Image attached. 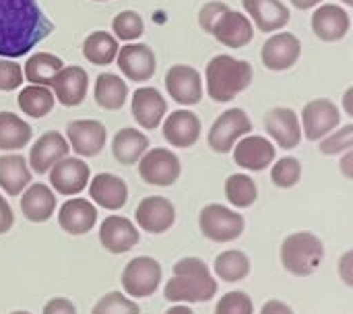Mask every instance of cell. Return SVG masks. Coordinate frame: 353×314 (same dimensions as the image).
Masks as SVG:
<instances>
[{
    "instance_id": "6da1fadb",
    "label": "cell",
    "mask_w": 353,
    "mask_h": 314,
    "mask_svg": "<svg viewBox=\"0 0 353 314\" xmlns=\"http://www.w3.org/2000/svg\"><path fill=\"white\" fill-rule=\"evenodd\" d=\"M54 31L37 0H0V56L19 58Z\"/></svg>"
},
{
    "instance_id": "7a4b0ae2",
    "label": "cell",
    "mask_w": 353,
    "mask_h": 314,
    "mask_svg": "<svg viewBox=\"0 0 353 314\" xmlns=\"http://www.w3.org/2000/svg\"><path fill=\"white\" fill-rule=\"evenodd\" d=\"M217 294V282L205 261L196 257L180 259L174 265V275L163 288V298L168 302H209Z\"/></svg>"
},
{
    "instance_id": "3957f363",
    "label": "cell",
    "mask_w": 353,
    "mask_h": 314,
    "mask_svg": "<svg viewBox=\"0 0 353 314\" xmlns=\"http://www.w3.org/2000/svg\"><path fill=\"white\" fill-rule=\"evenodd\" d=\"M207 93L213 101L225 104L236 99L252 83V66L248 60L230 54H217L207 64Z\"/></svg>"
},
{
    "instance_id": "277c9868",
    "label": "cell",
    "mask_w": 353,
    "mask_h": 314,
    "mask_svg": "<svg viewBox=\"0 0 353 314\" xmlns=\"http://www.w3.org/2000/svg\"><path fill=\"white\" fill-rule=\"evenodd\" d=\"M281 265L296 277H310L325 259V246L312 232H294L281 242Z\"/></svg>"
},
{
    "instance_id": "5b68a950",
    "label": "cell",
    "mask_w": 353,
    "mask_h": 314,
    "mask_svg": "<svg viewBox=\"0 0 353 314\" xmlns=\"http://www.w3.org/2000/svg\"><path fill=\"white\" fill-rule=\"evenodd\" d=\"M199 228L207 240L225 244V242L238 240L244 234L246 222L238 211H232L230 207L219 205V203H211L201 209Z\"/></svg>"
},
{
    "instance_id": "8992f818",
    "label": "cell",
    "mask_w": 353,
    "mask_h": 314,
    "mask_svg": "<svg viewBox=\"0 0 353 314\" xmlns=\"http://www.w3.org/2000/svg\"><path fill=\"white\" fill-rule=\"evenodd\" d=\"M161 279L163 269L155 259L137 257L122 271V290L128 298H149L157 292Z\"/></svg>"
},
{
    "instance_id": "52a82bcc",
    "label": "cell",
    "mask_w": 353,
    "mask_h": 314,
    "mask_svg": "<svg viewBox=\"0 0 353 314\" xmlns=\"http://www.w3.org/2000/svg\"><path fill=\"white\" fill-rule=\"evenodd\" d=\"M248 133H252L248 114L242 108H230L211 124L207 143L215 153H230L234 145Z\"/></svg>"
},
{
    "instance_id": "ba28073f",
    "label": "cell",
    "mask_w": 353,
    "mask_h": 314,
    "mask_svg": "<svg viewBox=\"0 0 353 314\" xmlns=\"http://www.w3.org/2000/svg\"><path fill=\"white\" fill-rule=\"evenodd\" d=\"M182 174L180 157L170 149H147L139 159V176L151 186H172Z\"/></svg>"
},
{
    "instance_id": "9c48e42d",
    "label": "cell",
    "mask_w": 353,
    "mask_h": 314,
    "mask_svg": "<svg viewBox=\"0 0 353 314\" xmlns=\"http://www.w3.org/2000/svg\"><path fill=\"white\" fill-rule=\"evenodd\" d=\"M48 174H50V184L58 195L74 197V195H79V193H83L87 188L91 170L83 159L66 155L64 159L54 164L48 170Z\"/></svg>"
},
{
    "instance_id": "30bf717a",
    "label": "cell",
    "mask_w": 353,
    "mask_h": 314,
    "mask_svg": "<svg viewBox=\"0 0 353 314\" xmlns=\"http://www.w3.org/2000/svg\"><path fill=\"white\" fill-rule=\"evenodd\" d=\"M304 137L308 141H321L333 133L341 122V112L331 99H310L302 110Z\"/></svg>"
},
{
    "instance_id": "8fae6325",
    "label": "cell",
    "mask_w": 353,
    "mask_h": 314,
    "mask_svg": "<svg viewBox=\"0 0 353 314\" xmlns=\"http://www.w3.org/2000/svg\"><path fill=\"white\" fill-rule=\"evenodd\" d=\"M68 147L81 157H95L103 151L108 130L99 120H72L66 124Z\"/></svg>"
},
{
    "instance_id": "7c38bea8",
    "label": "cell",
    "mask_w": 353,
    "mask_h": 314,
    "mask_svg": "<svg viewBox=\"0 0 353 314\" xmlns=\"http://www.w3.org/2000/svg\"><path fill=\"white\" fill-rule=\"evenodd\" d=\"M116 62H118V68L122 70V75L132 83H145L157 70L155 52L147 43L122 46V50H118Z\"/></svg>"
},
{
    "instance_id": "4fadbf2b",
    "label": "cell",
    "mask_w": 353,
    "mask_h": 314,
    "mask_svg": "<svg viewBox=\"0 0 353 314\" xmlns=\"http://www.w3.org/2000/svg\"><path fill=\"white\" fill-rule=\"evenodd\" d=\"M165 89L180 106H196L203 99V79L194 66L176 64L165 72Z\"/></svg>"
},
{
    "instance_id": "5bb4252c",
    "label": "cell",
    "mask_w": 353,
    "mask_h": 314,
    "mask_svg": "<svg viewBox=\"0 0 353 314\" xmlns=\"http://www.w3.org/2000/svg\"><path fill=\"white\" fill-rule=\"evenodd\" d=\"M234 161L250 172H263L267 170L277 155L275 145L261 135H246L234 145Z\"/></svg>"
},
{
    "instance_id": "9a60e30c",
    "label": "cell",
    "mask_w": 353,
    "mask_h": 314,
    "mask_svg": "<svg viewBox=\"0 0 353 314\" xmlns=\"http://www.w3.org/2000/svg\"><path fill=\"white\" fill-rule=\"evenodd\" d=\"M300 56H302V41L294 33H275L263 43L261 50L263 64L275 72L296 66Z\"/></svg>"
},
{
    "instance_id": "2e32d148",
    "label": "cell",
    "mask_w": 353,
    "mask_h": 314,
    "mask_svg": "<svg viewBox=\"0 0 353 314\" xmlns=\"http://www.w3.org/2000/svg\"><path fill=\"white\" fill-rule=\"evenodd\" d=\"M134 219L143 232L163 234L176 224V207L165 197H145L137 205Z\"/></svg>"
},
{
    "instance_id": "e0dca14e",
    "label": "cell",
    "mask_w": 353,
    "mask_h": 314,
    "mask_svg": "<svg viewBox=\"0 0 353 314\" xmlns=\"http://www.w3.org/2000/svg\"><path fill=\"white\" fill-rule=\"evenodd\" d=\"M141 240L137 226L122 215H110L99 226V242L112 255H124Z\"/></svg>"
},
{
    "instance_id": "ac0fdd59",
    "label": "cell",
    "mask_w": 353,
    "mask_h": 314,
    "mask_svg": "<svg viewBox=\"0 0 353 314\" xmlns=\"http://www.w3.org/2000/svg\"><path fill=\"white\" fill-rule=\"evenodd\" d=\"M265 128L281 149H296L302 143L300 118L292 108L277 106L265 114Z\"/></svg>"
},
{
    "instance_id": "d6986e66",
    "label": "cell",
    "mask_w": 353,
    "mask_h": 314,
    "mask_svg": "<svg viewBox=\"0 0 353 314\" xmlns=\"http://www.w3.org/2000/svg\"><path fill=\"white\" fill-rule=\"evenodd\" d=\"M130 112L139 126L145 130H155L168 112V101L155 87H139L132 93Z\"/></svg>"
},
{
    "instance_id": "ffe728a7",
    "label": "cell",
    "mask_w": 353,
    "mask_h": 314,
    "mask_svg": "<svg viewBox=\"0 0 353 314\" xmlns=\"http://www.w3.org/2000/svg\"><path fill=\"white\" fill-rule=\"evenodd\" d=\"M211 35L228 48H244L252 41L254 29L246 14L228 8L213 25Z\"/></svg>"
},
{
    "instance_id": "44dd1931",
    "label": "cell",
    "mask_w": 353,
    "mask_h": 314,
    "mask_svg": "<svg viewBox=\"0 0 353 314\" xmlns=\"http://www.w3.org/2000/svg\"><path fill=\"white\" fill-rule=\"evenodd\" d=\"M54 97L66 108L81 106L87 97L89 89V75L81 66H62L52 81Z\"/></svg>"
},
{
    "instance_id": "7402d4cb",
    "label": "cell",
    "mask_w": 353,
    "mask_h": 314,
    "mask_svg": "<svg viewBox=\"0 0 353 314\" xmlns=\"http://www.w3.org/2000/svg\"><path fill=\"white\" fill-rule=\"evenodd\" d=\"M163 139L176 149H188L201 139V120L190 110H176L163 122Z\"/></svg>"
},
{
    "instance_id": "603a6c76",
    "label": "cell",
    "mask_w": 353,
    "mask_h": 314,
    "mask_svg": "<svg viewBox=\"0 0 353 314\" xmlns=\"http://www.w3.org/2000/svg\"><path fill=\"white\" fill-rule=\"evenodd\" d=\"M350 14L337 4H321L312 14V31L327 43L341 41L350 31Z\"/></svg>"
},
{
    "instance_id": "cb8c5ba5",
    "label": "cell",
    "mask_w": 353,
    "mask_h": 314,
    "mask_svg": "<svg viewBox=\"0 0 353 314\" xmlns=\"http://www.w3.org/2000/svg\"><path fill=\"white\" fill-rule=\"evenodd\" d=\"M68 151V141L60 133L48 130L33 143L29 151V166L35 174H48V170L60 159H64Z\"/></svg>"
},
{
    "instance_id": "d4e9b609",
    "label": "cell",
    "mask_w": 353,
    "mask_h": 314,
    "mask_svg": "<svg viewBox=\"0 0 353 314\" xmlns=\"http://www.w3.org/2000/svg\"><path fill=\"white\" fill-rule=\"evenodd\" d=\"M87 186H89V197L93 199V203L108 211H118L128 203V186L116 174L101 172L93 176V180Z\"/></svg>"
},
{
    "instance_id": "484cf974",
    "label": "cell",
    "mask_w": 353,
    "mask_h": 314,
    "mask_svg": "<svg viewBox=\"0 0 353 314\" xmlns=\"http://www.w3.org/2000/svg\"><path fill=\"white\" fill-rule=\"evenodd\" d=\"M60 228L70 236H83L97 224V209L87 199H68L58 211Z\"/></svg>"
},
{
    "instance_id": "4316f807",
    "label": "cell",
    "mask_w": 353,
    "mask_h": 314,
    "mask_svg": "<svg viewBox=\"0 0 353 314\" xmlns=\"http://www.w3.org/2000/svg\"><path fill=\"white\" fill-rule=\"evenodd\" d=\"M242 4L248 17L263 33L279 31L292 19L290 8L281 0H242Z\"/></svg>"
},
{
    "instance_id": "83f0119b",
    "label": "cell",
    "mask_w": 353,
    "mask_h": 314,
    "mask_svg": "<svg viewBox=\"0 0 353 314\" xmlns=\"http://www.w3.org/2000/svg\"><path fill=\"white\" fill-rule=\"evenodd\" d=\"M21 211L23 217L33 224L48 222L56 211V195L43 182H33L21 193Z\"/></svg>"
},
{
    "instance_id": "f1b7e54d",
    "label": "cell",
    "mask_w": 353,
    "mask_h": 314,
    "mask_svg": "<svg viewBox=\"0 0 353 314\" xmlns=\"http://www.w3.org/2000/svg\"><path fill=\"white\" fill-rule=\"evenodd\" d=\"M31 184V170L23 155H0V188L8 197H19Z\"/></svg>"
},
{
    "instance_id": "f546056e",
    "label": "cell",
    "mask_w": 353,
    "mask_h": 314,
    "mask_svg": "<svg viewBox=\"0 0 353 314\" xmlns=\"http://www.w3.org/2000/svg\"><path fill=\"white\" fill-rule=\"evenodd\" d=\"M147 149H149L147 135L141 133L139 128H130V126L118 130L114 141H112V153H114L116 161L122 166L137 164Z\"/></svg>"
},
{
    "instance_id": "4dcf8cb0",
    "label": "cell",
    "mask_w": 353,
    "mask_h": 314,
    "mask_svg": "<svg viewBox=\"0 0 353 314\" xmlns=\"http://www.w3.org/2000/svg\"><path fill=\"white\" fill-rule=\"evenodd\" d=\"M93 95L99 108L108 112H116V110H122L128 99V85L122 81V77L114 72H101L95 79Z\"/></svg>"
},
{
    "instance_id": "1f68e13d",
    "label": "cell",
    "mask_w": 353,
    "mask_h": 314,
    "mask_svg": "<svg viewBox=\"0 0 353 314\" xmlns=\"http://www.w3.org/2000/svg\"><path fill=\"white\" fill-rule=\"evenodd\" d=\"M33 137V128L12 112H0V151L23 149Z\"/></svg>"
},
{
    "instance_id": "d6a6232c",
    "label": "cell",
    "mask_w": 353,
    "mask_h": 314,
    "mask_svg": "<svg viewBox=\"0 0 353 314\" xmlns=\"http://www.w3.org/2000/svg\"><path fill=\"white\" fill-rule=\"evenodd\" d=\"M118 39L105 31H93L83 41V56L95 66H108L118 56Z\"/></svg>"
},
{
    "instance_id": "836d02e7",
    "label": "cell",
    "mask_w": 353,
    "mask_h": 314,
    "mask_svg": "<svg viewBox=\"0 0 353 314\" xmlns=\"http://www.w3.org/2000/svg\"><path fill=\"white\" fill-rule=\"evenodd\" d=\"M64 66L62 58L50 54V52H37L33 56L27 58L25 62V79L31 85H52L54 77L58 75V70Z\"/></svg>"
},
{
    "instance_id": "e575fe53",
    "label": "cell",
    "mask_w": 353,
    "mask_h": 314,
    "mask_svg": "<svg viewBox=\"0 0 353 314\" xmlns=\"http://www.w3.org/2000/svg\"><path fill=\"white\" fill-rule=\"evenodd\" d=\"M213 271L221 282L236 284L250 275V259L242 251H223L215 257Z\"/></svg>"
},
{
    "instance_id": "d590c367",
    "label": "cell",
    "mask_w": 353,
    "mask_h": 314,
    "mask_svg": "<svg viewBox=\"0 0 353 314\" xmlns=\"http://www.w3.org/2000/svg\"><path fill=\"white\" fill-rule=\"evenodd\" d=\"M17 104L23 110V114H27L31 118H43L54 110L56 97L43 85H27V87L21 89V93L17 97Z\"/></svg>"
},
{
    "instance_id": "8d00e7d4",
    "label": "cell",
    "mask_w": 353,
    "mask_h": 314,
    "mask_svg": "<svg viewBox=\"0 0 353 314\" xmlns=\"http://www.w3.org/2000/svg\"><path fill=\"white\" fill-rule=\"evenodd\" d=\"M225 199L238 209H248L259 199V186L248 174H232L225 180Z\"/></svg>"
},
{
    "instance_id": "74e56055",
    "label": "cell",
    "mask_w": 353,
    "mask_h": 314,
    "mask_svg": "<svg viewBox=\"0 0 353 314\" xmlns=\"http://www.w3.org/2000/svg\"><path fill=\"white\" fill-rule=\"evenodd\" d=\"M271 180L279 188H294L302 180V164L300 159L288 155L275 161L271 168Z\"/></svg>"
},
{
    "instance_id": "f35d334b",
    "label": "cell",
    "mask_w": 353,
    "mask_h": 314,
    "mask_svg": "<svg viewBox=\"0 0 353 314\" xmlns=\"http://www.w3.org/2000/svg\"><path fill=\"white\" fill-rule=\"evenodd\" d=\"M112 29H114L118 39L132 41V39H139L145 33V23H143V17L137 10H122V12H118L114 17Z\"/></svg>"
},
{
    "instance_id": "ab89813d",
    "label": "cell",
    "mask_w": 353,
    "mask_h": 314,
    "mask_svg": "<svg viewBox=\"0 0 353 314\" xmlns=\"http://www.w3.org/2000/svg\"><path fill=\"white\" fill-rule=\"evenodd\" d=\"M91 314H141V308L122 292H108L95 302Z\"/></svg>"
},
{
    "instance_id": "60d3db41",
    "label": "cell",
    "mask_w": 353,
    "mask_h": 314,
    "mask_svg": "<svg viewBox=\"0 0 353 314\" xmlns=\"http://www.w3.org/2000/svg\"><path fill=\"white\" fill-rule=\"evenodd\" d=\"M215 314H254V302L246 292L234 290L217 300Z\"/></svg>"
},
{
    "instance_id": "b9f144b4",
    "label": "cell",
    "mask_w": 353,
    "mask_h": 314,
    "mask_svg": "<svg viewBox=\"0 0 353 314\" xmlns=\"http://www.w3.org/2000/svg\"><path fill=\"white\" fill-rule=\"evenodd\" d=\"M353 145V124L341 126L337 133H329L327 137L321 139L319 151L325 155H339V153H347L352 151Z\"/></svg>"
},
{
    "instance_id": "7bdbcfd3",
    "label": "cell",
    "mask_w": 353,
    "mask_h": 314,
    "mask_svg": "<svg viewBox=\"0 0 353 314\" xmlns=\"http://www.w3.org/2000/svg\"><path fill=\"white\" fill-rule=\"evenodd\" d=\"M21 85H23V68L8 58H0V91H14Z\"/></svg>"
},
{
    "instance_id": "ee69618b",
    "label": "cell",
    "mask_w": 353,
    "mask_h": 314,
    "mask_svg": "<svg viewBox=\"0 0 353 314\" xmlns=\"http://www.w3.org/2000/svg\"><path fill=\"white\" fill-rule=\"evenodd\" d=\"M228 8H230V6H228L225 2H221V0H213V2L203 4L201 10H199V25H201V29H203L205 33H211L215 21H217Z\"/></svg>"
},
{
    "instance_id": "f6af8a7d",
    "label": "cell",
    "mask_w": 353,
    "mask_h": 314,
    "mask_svg": "<svg viewBox=\"0 0 353 314\" xmlns=\"http://www.w3.org/2000/svg\"><path fill=\"white\" fill-rule=\"evenodd\" d=\"M41 314H77V306L68 298H52L46 302Z\"/></svg>"
},
{
    "instance_id": "bcb514c9",
    "label": "cell",
    "mask_w": 353,
    "mask_h": 314,
    "mask_svg": "<svg viewBox=\"0 0 353 314\" xmlns=\"http://www.w3.org/2000/svg\"><path fill=\"white\" fill-rule=\"evenodd\" d=\"M12 226H14V213L8 201L0 195V234H6Z\"/></svg>"
},
{
    "instance_id": "7dc6e473",
    "label": "cell",
    "mask_w": 353,
    "mask_h": 314,
    "mask_svg": "<svg viewBox=\"0 0 353 314\" xmlns=\"http://www.w3.org/2000/svg\"><path fill=\"white\" fill-rule=\"evenodd\" d=\"M261 314H294V311L281 300H269V302L263 304Z\"/></svg>"
},
{
    "instance_id": "c3c4849f",
    "label": "cell",
    "mask_w": 353,
    "mask_h": 314,
    "mask_svg": "<svg viewBox=\"0 0 353 314\" xmlns=\"http://www.w3.org/2000/svg\"><path fill=\"white\" fill-rule=\"evenodd\" d=\"M352 259H353V253H345L343 255V259H341V265H339V275H341V279L352 288L353 286V275H352Z\"/></svg>"
},
{
    "instance_id": "681fc988",
    "label": "cell",
    "mask_w": 353,
    "mask_h": 314,
    "mask_svg": "<svg viewBox=\"0 0 353 314\" xmlns=\"http://www.w3.org/2000/svg\"><path fill=\"white\" fill-rule=\"evenodd\" d=\"M323 0H292V4L296 6V8H300V10H308V8H312V6H316V4H321Z\"/></svg>"
},
{
    "instance_id": "f907efd6",
    "label": "cell",
    "mask_w": 353,
    "mask_h": 314,
    "mask_svg": "<svg viewBox=\"0 0 353 314\" xmlns=\"http://www.w3.org/2000/svg\"><path fill=\"white\" fill-rule=\"evenodd\" d=\"M343 104H345V112H347V116H353V87H350V89L345 91Z\"/></svg>"
},
{
    "instance_id": "816d5d0a",
    "label": "cell",
    "mask_w": 353,
    "mask_h": 314,
    "mask_svg": "<svg viewBox=\"0 0 353 314\" xmlns=\"http://www.w3.org/2000/svg\"><path fill=\"white\" fill-rule=\"evenodd\" d=\"M165 314H194V311L192 308H188L186 304H176V306H172L170 311H165Z\"/></svg>"
},
{
    "instance_id": "f5cc1de1",
    "label": "cell",
    "mask_w": 353,
    "mask_h": 314,
    "mask_svg": "<svg viewBox=\"0 0 353 314\" xmlns=\"http://www.w3.org/2000/svg\"><path fill=\"white\" fill-rule=\"evenodd\" d=\"M352 159H353L352 151H347V155H345V159L341 161V170H343V174H345L347 178H353V172H352V170H350V164H352Z\"/></svg>"
},
{
    "instance_id": "db71d44e",
    "label": "cell",
    "mask_w": 353,
    "mask_h": 314,
    "mask_svg": "<svg viewBox=\"0 0 353 314\" xmlns=\"http://www.w3.org/2000/svg\"><path fill=\"white\" fill-rule=\"evenodd\" d=\"M10 314H31V313H27V311H14V313H10Z\"/></svg>"
},
{
    "instance_id": "11a10c76",
    "label": "cell",
    "mask_w": 353,
    "mask_h": 314,
    "mask_svg": "<svg viewBox=\"0 0 353 314\" xmlns=\"http://www.w3.org/2000/svg\"><path fill=\"white\" fill-rule=\"evenodd\" d=\"M343 2H345L347 6H352V4H353V0H343Z\"/></svg>"
},
{
    "instance_id": "9f6ffc18",
    "label": "cell",
    "mask_w": 353,
    "mask_h": 314,
    "mask_svg": "<svg viewBox=\"0 0 353 314\" xmlns=\"http://www.w3.org/2000/svg\"><path fill=\"white\" fill-rule=\"evenodd\" d=\"M95 2H105V0H95Z\"/></svg>"
}]
</instances>
